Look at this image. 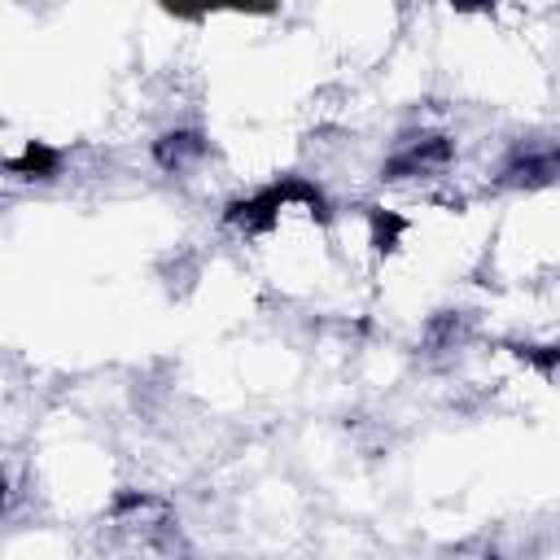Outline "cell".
<instances>
[{"instance_id": "obj_2", "label": "cell", "mask_w": 560, "mask_h": 560, "mask_svg": "<svg viewBox=\"0 0 560 560\" xmlns=\"http://www.w3.org/2000/svg\"><path fill=\"white\" fill-rule=\"evenodd\" d=\"M499 179L508 188H538L560 179V140H534L508 153V162L499 166Z\"/></svg>"}, {"instance_id": "obj_3", "label": "cell", "mask_w": 560, "mask_h": 560, "mask_svg": "<svg viewBox=\"0 0 560 560\" xmlns=\"http://www.w3.org/2000/svg\"><path fill=\"white\" fill-rule=\"evenodd\" d=\"M206 140L197 136V131H166L158 144H153V158H158V166L162 171H171V175H184V171H192V166H201L206 162Z\"/></svg>"}, {"instance_id": "obj_4", "label": "cell", "mask_w": 560, "mask_h": 560, "mask_svg": "<svg viewBox=\"0 0 560 560\" xmlns=\"http://www.w3.org/2000/svg\"><path fill=\"white\" fill-rule=\"evenodd\" d=\"M57 166H61V153L39 144V140H31L18 158H9V171L13 175H31V179H48V175H57Z\"/></svg>"}, {"instance_id": "obj_1", "label": "cell", "mask_w": 560, "mask_h": 560, "mask_svg": "<svg viewBox=\"0 0 560 560\" xmlns=\"http://www.w3.org/2000/svg\"><path fill=\"white\" fill-rule=\"evenodd\" d=\"M451 158H455V153H451V140L424 131V136L402 140V144L389 153L385 179H394V184H402V179H438V175L451 171Z\"/></svg>"}]
</instances>
